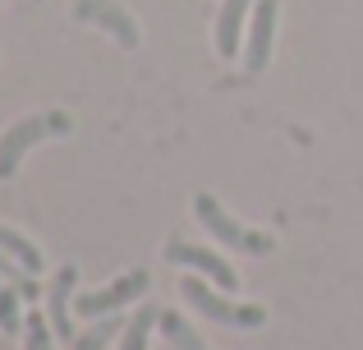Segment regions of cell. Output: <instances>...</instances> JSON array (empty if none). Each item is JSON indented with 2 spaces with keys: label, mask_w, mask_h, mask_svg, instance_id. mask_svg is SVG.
<instances>
[{
  "label": "cell",
  "mask_w": 363,
  "mask_h": 350,
  "mask_svg": "<svg viewBox=\"0 0 363 350\" xmlns=\"http://www.w3.org/2000/svg\"><path fill=\"white\" fill-rule=\"evenodd\" d=\"M152 327H161V309L143 305L138 314L129 318V327H124V337H120V350H147V341H152Z\"/></svg>",
  "instance_id": "cell-12"
},
{
  "label": "cell",
  "mask_w": 363,
  "mask_h": 350,
  "mask_svg": "<svg viewBox=\"0 0 363 350\" xmlns=\"http://www.w3.org/2000/svg\"><path fill=\"white\" fill-rule=\"evenodd\" d=\"M194 217H198V222H203L207 231L216 235V240L225 244V249H240V253H257V258L276 249V240H272V235H262V231H248V226H240V222H235V217L225 212L221 203H216L212 194H198V198H194Z\"/></svg>",
  "instance_id": "cell-3"
},
{
  "label": "cell",
  "mask_w": 363,
  "mask_h": 350,
  "mask_svg": "<svg viewBox=\"0 0 363 350\" xmlns=\"http://www.w3.org/2000/svg\"><path fill=\"white\" fill-rule=\"evenodd\" d=\"M18 290H9V286H0V332H23V323L28 318L18 314Z\"/></svg>",
  "instance_id": "cell-16"
},
{
  "label": "cell",
  "mask_w": 363,
  "mask_h": 350,
  "mask_svg": "<svg viewBox=\"0 0 363 350\" xmlns=\"http://www.w3.org/2000/svg\"><path fill=\"white\" fill-rule=\"evenodd\" d=\"M179 295L189 300V305L198 309L203 318H212V323H225V327H262L267 323V309L262 305H235L230 295H216L212 286H207L203 277H184V286H179Z\"/></svg>",
  "instance_id": "cell-2"
},
{
  "label": "cell",
  "mask_w": 363,
  "mask_h": 350,
  "mask_svg": "<svg viewBox=\"0 0 363 350\" xmlns=\"http://www.w3.org/2000/svg\"><path fill=\"white\" fill-rule=\"evenodd\" d=\"M0 281H5L9 290H18L23 300H37V295H42V286H37V277H33V272L23 268V263H14L9 253H0Z\"/></svg>",
  "instance_id": "cell-14"
},
{
  "label": "cell",
  "mask_w": 363,
  "mask_h": 350,
  "mask_svg": "<svg viewBox=\"0 0 363 350\" xmlns=\"http://www.w3.org/2000/svg\"><path fill=\"white\" fill-rule=\"evenodd\" d=\"M166 258H170V263H179V268H194V272H203V277H207V281H216L221 290H235V286H240V272H235L230 263L221 258V253L203 249V244L170 240V244H166Z\"/></svg>",
  "instance_id": "cell-7"
},
{
  "label": "cell",
  "mask_w": 363,
  "mask_h": 350,
  "mask_svg": "<svg viewBox=\"0 0 363 350\" xmlns=\"http://www.w3.org/2000/svg\"><path fill=\"white\" fill-rule=\"evenodd\" d=\"M124 327H129V323H124L120 314H106V318H97L88 332H79V341H74L69 350H106L116 337H124Z\"/></svg>",
  "instance_id": "cell-10"
},
{
  "label": "cell",
  "mask_w": 363,
  "mask_h": 350,
  "mask_svg": "<svg viewBox=\"0 0 363 350\" xmlns=\"http://www.w3.org/2000/svg\"><path fill=\"white\" fill-rule=\"evenodd\" d=\"M272 42H276V0H257L253 18H248V37H244V70L262 74L272 60Z\"/></svg>",
  "instance_id": "cell-8"
},
{
  "label": "cell",
  "mask_w": 363,
  "mask_h": 350,
  "mask_svg": "<svg viewBox=\"0 0 363 350\" xmlns=\"http://www.w3.org/2000/svg\"><path fill=\"white\" fill-rule=\"evenodd\" d=\"M152 286V277L143 268L124 272V277H116L111 286L101 290H88V295H74V309H79V318H106V314H120L124 305H133V300H143Z\"/></svg>",
  "instance_id": "cell-4"
},
{
  "label": "cell",
  "mask_w": 363,
  "mask_h": 350,
  "mask_svg": "<svg viewBox=\"0 0 363 350\" xmlns=\"http://www.w3.org/2000/svg\"><path fill=\"white\" fill-rule=\"evenodd\" d=\"M69 129H74V120L65 116V111H42V116H28V120H18V125H9L5 134H0V180H9L18 171L28 148H37L42 138H60V134H69Z\"/></svg>",
  "instance_id": "cell-1"
},
{
  "label": "cell",
  "mask_w": 363,
  "mask_h": 350,
  "mask_svg": "<svg viewBox=\"0 0 363 350\" xmlns=\"http://www.w3.org/2000/svg\"><path fill=\"white\" fill-rule=\"evenodd\" d=\"M74 18L101 28V33H111L116 46H124V51L138 46V23H133V14L124 5H116V0H74Z\"/></svg>",
  "instance_id": "cell-6"
},
{
  "label": "cell",
  "mask_w": 363,
  "mask_h": 350,
  "mask_svg": "<svg viewBox=\"0 0 363 350\" xmlns=\"http://www.w3.org/2000/svg\"><path fill=\"white\" fill-rule=\"evenodd\" d=\"M161 337H166V346H170V350H207L203 337H198L179 314H170V309L161 314Z\"/></svg>",
  "instance_id": "cell-13"
},
{
  "label": "cell",
  "mask_w": 363,
  "mask_h": 350,
  "mask_svg": "<svg viewBox=\"0 0 363 350\" xmlns=\"http://www.w3.org/2000/svg\"><path fill=\"white\" fill-rule=\"evenodd\" d=\"M166 350H170V346H166Z\"/></svg>",
  "instance_id": "cell-17"
},
{
  "label": "cell",
  "mask_w": 363,
  "mask_h": 350,
  "mask_svg": "<svg viewBox=\"0 0 363 350\" xmlns=\"http://www.w3.org/2000/svg\"><path fill=\"white\" fill-rule=\"evenodd\" d=\"M74 286H79V268L74 263L55 268L51 286H46V323H51L55 341H65V346L79 341V332H74Z\"/></svg>",
  "instance_id": "cell-5"
},
{
  "label": "cell",
  "mask_w": 363,
  "mask_h": 350,
  "mask_svg": "<svg viewBox=\"0 0 363 350\" xmlns=\"http://www.w3.org/2000/svg\"><path fill=\"white\" fill-rule=\"evenodd\" d=\"M23 346H28V350H55V332H51V323L42 318V309H33V314H28V323H23Z\"/></svg>",
  "instance_id": "cell-15"
},
{
  "label": "cell",
  "mask_w": 363,
  "mask_h": 350,
  "mask_svg": "<svg viewBox=\"0 0 363 350\" xmlns=\"http://www.w3.org/2000/svg\"><path fill=\"white\" fill-rule=\"evenodd\" d=\"M0 253H9L14 263H23L28 272H42V249H37L28 235H18V231H9V226H0Z\"/></svg>",
  "instance_id": "cell-11"
},
{
  "label": "cell",
  "mask_w": 363,
  "mask_h": 350,
  "mask_svg": "<svg viewBox=\"0 0 363 350\" xmlns=\"http://www.w3.org/2000/svg\"><path fill=\"white\" fill-rule=\"evenodd\" d=\"M253 5L257 0H225L221 14H216V51H221L225 60L244 51V23L253 18Z\"/></svg>",
  "instance_id": "cell-9"
}]
</instances>
